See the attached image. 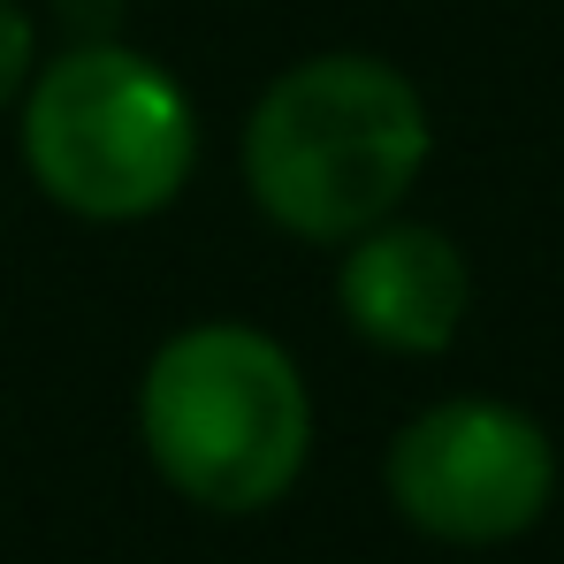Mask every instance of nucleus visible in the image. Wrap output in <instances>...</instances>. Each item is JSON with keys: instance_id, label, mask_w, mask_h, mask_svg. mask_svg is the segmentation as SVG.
Wrapping results in <instances>:
<instances>
[{"instance_id": "2", "label": "nucleus", "mask_w": 564, "mask_h": 564, "mask_svg": "<svg viewBox=\"0 0 564 564\" xmlns=\"http://www.w3.org/2000/svg\"><path fill=\"white\" fill-rule=\"evenodd\" d=\"M138 427L161 480L206 511H268L313 451V397L275 336L206 321L153 351Z\"/></svg>"}, {"instance_id": "5", "label": "nucleus", "mask_w": 564, "mask_h": 564, "mask_svg": "<svg viewBox=\"0 0 564 564\" xmlns=\"http://www.w3.org/2000/svg\"><path fill=\"white\" fill-rule=\"evenodd\" d=\"M336 297H344V321L375 351L435 359L466 328L473 275H466V252L443 229H427V221H375V229L351 237Z\"/></svg>"}, {"instance_id": "4", "label": "nucleus", "mask_w": 564, "mask_h": 564, "mask_svg": "<svg viewBox=\"0 0 564 564\" xmlns=\"http://www.w3.org/2000/svg\"><path fill=\"white\" fill-rule=\"evenodd\" d=\"M557 496V443L534 412L496 397H451L404 420L389 443V503L451 550L519 542Z\"/></svg>"}, {"instance_id": "3", "label": "nucleus", "mask_w": 564, "mask_h": 564, "mask_svg": "<svg viewBox=\"0 0 564 564\" xmlns=\"http://www.w3.org/2000/svg\"><path fill=\"white\" fill-rule=\"evenodd\" d=\"M23 161L54 206L85 221H145L184 191L198 161V115L161 62L93 39L31 77Z\"/></svg>"}, {"instance_id": "1", "label": "nucleus", "mask_w": 564, "mask_h": 564, "mask_svg": "<svg viewBox=\"0 0 564 564\" xmlns=\"http://www.w3.org/2000/svg\"><path fill=\"white\" fill-rule=\"evenodd\" d=\"M427 99L375 54H313L282 69L245 122V184L305 245H351L397 214L427 169Z\"/></svg>"}, {"instance_id": "6", "label": "nucleus", "mask_w": 564, "mask_h": 564, "mask_svg": "<svg viewBox=\"0 0 564 564\" xmlns=\"http://www.w3.org/2000/svg\"><path fill=\"white\" fill-rule=\"evenodd\" d=\"M31 54H39V39H31V15L15 8V0H0V107L31 85Z\"/></svg>"}]
</instances>
